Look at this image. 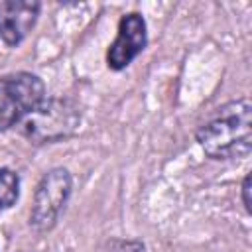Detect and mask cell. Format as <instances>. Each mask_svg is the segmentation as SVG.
Listing matches in <instances>:
<instances>
[{
	"label": "cell",
	"mask_w": 252,
	"mask_h": 252,
	"mask_svg": "<svg viewBox=\"0 0 252 252\" xmlns=\"http://www.w3.org/2000/svg\"><path fill=\"white\" fill-rule=\"evenodd\" d=\"M203 152L213 159L244 158L252 150V104L248 98L217 108L215 116L195 134Z\"/></svg>",
	"instance_id": "cell-1"
},
{
	"label": "cell",
	"mask_w": 252,
	"mask_h": 252,
	"mask_svg": "<svg viewBox=\"0 0 252 252\" xmlns=\"http://www.w3.org/2000/svg\"><path fill=\"white\" fill-rule=\"evenodd\" d=\"M45 100V85L33 73L0 77V132L24 122Z\"/></svg>",
	"instance_id": "cell-2"
},
{
	"label": "cell",
	"mask_w": 252,
	"mask_h": 252,
	"mask_svg": "<svg viewBox=\"0 0 252 252\" xmlns=\"http://www.w3.org/2000/svg\"><path fill=\"white\" fill-rule=\"evenodd\" d=\"M81 122L79 108L67 98H45L26 120L24 134L35 144L57 142L75 132Z\"/></svg>",
	"instance_id": "cell-3"
},
{
	"label": "cell",
	"mask_w": 252,
	"mask_h": 252,
	"mask_svg": "<svg viewBox=\"0 0 252 252\" xmlns=\"http://www.w3.org/2000/svg\"><path fill=\"white\" fill-rule=\"evenodd\" d=\"M71 187H73V179L65 167H55L39 179L30 211L32 228H35L37 232H45L57 224L69 201Z\"/></svg>",
	"instance_id": "cell-4"
},
{
	"label": "cell",
	"mask_w": 252,
	"mask_h": 252,
	"mask_svg": "<svg viewBox=\"0 0 252 252\" xmlns=\"http://www.w3.org/2000/svg\"><path fill=\"white\" fill-rule=\"evenodd\" d=\"M148 43L146 33V20L138 12H130L120 18L118 33L106 53V63L112 71L126 69L144 49Z\"/></svg>",
	"instance_id": "cell-5"
},
{
	"label": "cell",
	"mask_w": 252,
	"mask_h": 252,
	"mask_svg": "<svg viewBox=\"0 0 252 252\" xmlns=\"http://www.w3.org/2000/svg\"><path fill=\"white\" fill-rule=\"evenodd\" d=\"M41 4L35 0H2L0 2V39L6 45H18L37 22Z\"/></svg>",
	"instance_id": "cell-6"
},
{
	"label": "cell",
	"mask_w": 252,
	"mask_h": 252,
	"mask_svg": "<svg viewBox=\"0 0 252 252\" xmlns=\"http://www.w3.org/2000/svg\"><path fill=\"white\" fill-rule=\"evenodd\" d=\"M20 197V177L8 167H0V211L16 205Z\"/></svg>",
	"instance_id": "cell-7"
},
{
	"label": "cell",
	"mask_w": 252,
	"mask_h": 252,
	"mask_svg": "<svg viewBox=\"0 0 252 252\" xmlns=\"http://www.w3.org/2000/svg\"><path fill=\"white\" fill-rule=\"evenodd\" d=\"M242 203H244V209L250 213L252 211V201H250V173L242 181Z\"/></svg>",
	"instance_id": "cell-8"
}]
</instances>
